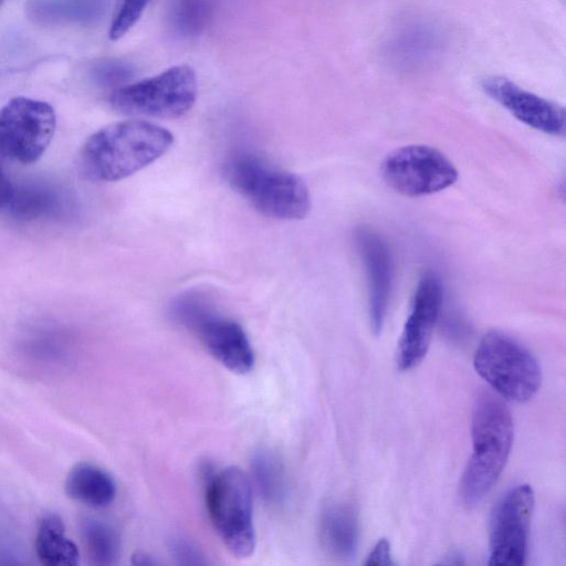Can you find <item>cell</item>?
<instances>
[{
    "label": "cell",
    "mask_w": 566,
    "mask_h": 566,
    "mask_svg": "<svg viewBox=\"0 0 566 566\" xmlns=\"http://www.w3.org/2000/svg\"><path fill=\"white\" fill-rule=\"evenodd\" d=\"M174 144L166 128L142 119L109 124L83 144L78 165L94 181H118L144 169L165 155Z\"/></svg>",
    "instance_id": "obj_1"
},
{
    "label": "cell",
    "mask_w": 566,
    "mask_h": 566,
    "mask_svg": "<svg viewBox=\"0 0 566 566\" xmlns=\"http://www.w3.org/2000/svg\"><path fill=\"white\" fill-rule=\"evenodd\" d=\"M513 437V419L505 402L499 395L481 391L472 409V453L459 484V495L467 507L476 506L497 481Z\"/></svg>",
    "instance_id": "obj_2"
},
{
    "label": "cell",
    "mask_w": 566,
    "mask_h": 566,
    "mask_svg": "<svg viewBox=\"0 0 566 566\" xmlns=\"http://www.w3.org/2000/svg\"><path fill=\"white\" fill-rule=\"evenodd\" d=\"M229 185L262 214L280 220H300L311 209L305 182L295 174L264 158L239 153L224 166Z\"/></svg>",
    "instance_id": "obj_3"
},
{
    "label": "cell",
    "mask_w": 566,
    "mask_h": 566,
    "mask_svg": "<svg viewBox=\"0 0 566 566\" xmlns=\"http://www.w3.org/2000/svg\"><path fill=\"white\" fill-rule=\"evenodd\" d=\"M475 371L503 399L525 402L538 391L542 371L537 359L511 336L491 331L480 340Z\"/></svg>",
    "instance_id": "obj_4"
},
{
    "label": "cell",
    "mask_w": 566,
    "mask_h": 566,
    "mask_svg": "<svg viewBox=\"0 0 566 566\" xmlns=\"http://www.w3.org/2000/svg\"><path fill=\"white\" fill-rule=\"evenodd\" d=\"M171 316L193 333L220 364L237 374L249 373L254 352L242 326L220 313L200 294L188 293L171 306Z\"/></svg>",
    "instance_id": "obj_5"
},
{
    "label": "cell",
    "mask_w": 566,
    "mask_h": 566,
    "mask_svg": "<svg viewBox=\"0 0 566 566\" xmlns=\"http://www.w3.org/2000/svg\"><path fill=\"white\" fill-rule=\"evenodd\" d=\"M209 517L228 551L237 557L250 556L255 547L251 484L237 467L224 468L206 478Z\"/></svg>",
    "instance_id": "obj_6"
},
{
    "label": "cell",
    "mask_w": 566,
    "mask_h": 566,
    "mask_svg": "<svg viewBox=\"0 0 566 566\" xmlns=\"http://www.w3.org/2000/svg\"><path fill=\"white\" fill-rule=\"evenodd\" d=\"M196 97V73L182 64L117 87L109 96V104L124 115L177 118L191 109Z\"/></svg>",
    "instance_id": "obj_7"
},
{
    "label": "cell",
    "mask_w": 566,
    "mask_h": 566,
    "mask_svg": "<svg viewBox=\"0 0 566 566\" xmlns=\"http://www.w3.org/2000/svg\"><path fill=\"white\" fill-rule=\"evenodd\" d=\"M55 127V112L49 103L13 97L0 108V153L21 164L35 163L51 144Z\"/></svg>",
    "instance_id": "obj_8"
},
{
    "label": "cell",
    "mask_w": 566,
    "mask_h": 566,
    "mask_svg": "<svg viewBox=\"0 0 566 566\" xmlns=\"http://www.w3.org/2000/svg\"><path fill=\"white\" fill-rule=\"evenodd\" d=\"M381 176L397 192L421 197L452 186L458 171L440 150L427 145H408L387 155Z\"/></svg>",
    "instance_id": "obj_9"
},
{
    "label": "cell",
    "mask_w": 566,
    "mask_h": 566,
    "mask_svg": "<svg viewBox=\"0 0 566 566\" xmlns=\"http://www.w3.org/2000/svg\"><path fill=\"white\" fill-rule=\"evenodd\" d=\"M534 503V491L528 484L512 488L496 503L490 523V566L525 563Z\"/></svg>",
    "instance_id": "obj_10"
},
{
    "label": "cell",
    "mask_w": 566,
    "mask_h": 566,
    "mask_svg": "<svg viewBox=\"0 0 566 566\" xmlns=\"http://www.w3.org/2000/svg\"><path fill=\"white\" fill-rule=\"evenodd\" d=\"M442 305V286L433 272H426L417 286L398 347L397 366L409 370L424 358Z\"/></svg>",
    "instance_id": "obj_11"
},
{
    "label": "cell",
    "mask_w": 566,
    "mask_h": 566,
    "mask_svg": "<svg viewBox=\"0 0 566 566\" xmlns=\"http://www.w3.org/2000/svg\"><path fill=\"white\" fill-rule=\"evenodd\" d=\"M484 93L527 126L554 136L565 133L564 108L502 76L482 80Z\"/></svg>",
    "instance_id": "obj_12"
},
{
    "label": "cell",
    "mask_w": 566,
    "mask_h": 566,
    "mask_svg": "<svg viewBox=\"0 0 566 566\" xmlns=\"http://www.w3.org/2000/svg\"><path fill=\"white\" fill-rule=\"evenodd\" d=\"M356 242L367 273L370 326L378 334L382 328L390 297L391 256L385 241L370 229L360 228L356 232Z\"/></svg>",
    "instance_id": "obj_13"
},
{
    "label": "cell",
    "mask_w": 566,
    "mask_h": 566,
    "mask_svg": "<svg viewBox=\"0 0 566 566\" xmlns=\"http://www.w3.org/2000/svg\"><path fill=\"white\" fill-rule=\"evenodd\" d=\"M358 516L346 503L327 504L319 518V538L323 547L333 557L350 558L358 545Z\"/></svg>",
    "instance_id": "obj_14"
},
{
    "label": "cell",
    "mask_w": 566,
    "mask_h": 566,
    "mask_svg": "<svg viewBox=\"0 0 566 566\" xmlns=\"http://www.w3.org/2000/svg\"><path fill=\"white\" fill-rule=\"evenodd\" d=\"M65 492L88 506L104 507L114 501L116 483L105 470L91 463H78L66 476Z\"/></svg>",
    "instance_id": "obj_15"
},
{
    "label": "cell",
    "mask_w": 566,
    "mask_h": 566,
    "mask_svg": "<svg viewBox=\"0 0 566 566\" xmlns=\"http://www.w3.org/2000/svg\"><path fill=\"white\" fill-rule=\"evenodd\" d=\"M38 558L49 566H75L80 560L76 545L65 536L62 520L54 514L44 516L35 538Z\"/></svg>",
    "instance_id": "obj_16"
},
{
    "label": "cell",
    "mask_w": 566,
    "mask_h": 566,
    "mask_svg": "<svg viewBox=\"0 0 566 566\" xmlns=\"http://www.w3.org/2000/svg\"><path fill=\"white\" fill-rule=\"evenodd\" d=\"M254 484L262 497L272 504L281 503L287 492L284 465L279 457L269 451H258L251 461Z\"/></svg>",
    "instance_id": "obj_17"
},
{
    "label": "cell",
    "mask_w": 566,
    "mask_h": 566,
    "mask_svg": "<svg viewBox=\"0 0 566 566\" xmlns=\"http://www.w3.org/2000/svg\"><path fill=\"white\" fill-rule=\"evenodd\" d=\"M82 536L93 563L112 565L119 555V537L112 526L103 521L86 518L82 523Z\"/></svg>",
    "instance_id": "obj_18"
},
{
    "label": "cell",
    "mask_w": 566,
    "mask_h": 566,
    "mask_svg": "<svg viewBox=\"0 0 566 566\" xmlns=\"http://www.w3.org/2000/svg\"><path fill=\"white\" fill-rule=\"evenodd\" d=\"M216 0H172L170 22L174 31L181 36L201 33L214 12Z\"/></svg>",
    "instance_id": "obj_19"
},
{
    "label": "cell",
    "mask_w": 566,
    "mask_h": 566,
    "mask_svg": "<svg viewBox=\"0 0 566 566\" xmlns=\"http://www.w3.org/2000/svg\"><path fill=\"white\" fill-rule=\"evenodd\" d=\"M57 203V195L52 189L42 185H29L19 190L14 189L8 207L14 217L30 220L52 212Z\"/></svg>",
    "instance_id": "obj_20"
},
{
    "label": "cell",
    "mask_w": 566,
    "mask_h": 566,
    "mask_svg": "<svg viewBox=\"0 0 566 566\" xmlns=\"http://www.w3.org/2000/svg\"><path fill=\"white\" fill-rule=\"evenodd\" d=\"M411 29L403 31L400 36L396 38L397 41L394 43V49L401 48L403 50H410L407 54V59L403 63L415 65V63L422 62L428 57H431L438 43V36L427 25H410Z\"/></svg>",
    "instance_id": "obj_21"
},
{
    "label": "cell",
    "mask_w": 566,
    "mask_h": 566,
    "mask_svg": "<svg viewBox=\"0 0 566 566\" xmlns=\"http://www.w3.org/2000/svg\"><path fill=\"white\" fill-rule=\"evenodd\" d=\"M151 0H117L109 28V38L117 40L138 21Z\"/></svg>",
    "instance_id": "obj_22"
},
{
    "label": "cell",
    "mask_w": 566,
    "mask_h": 566,
    "mask_svg": "<svg viewBox=\"0 0 566 566\" xmlns=\"http://www.w3.org/2000/svg\"><path fill=\"white\" fill-rule=\"evenodd\" d=\"M169 551L179 564L202 565L208 563L201 551L181 537H175L170 541Z\"/></svg>",
    "instance_id": "obj_23"
},
{
    "label": "cell",
    "mask_w": 566,
    "mask_h": 566,
    "mask_svg": "<svg viewBox=\"0 0 566 566\" xmlns=\"http://www.w3.org/2000/svg\"><path fill=\"white\" fill-rule=\"evenodd\" d=\"M132 69L119 61H107L95 70L96 78L105 85H118L132 76Z\"/></svg>",
    "instance_id": "obj_24"
},
{
    "label": "cell",
    "mask_w": 566,
    "mask_h": 566,
    "mask_svg": "<svg viewBox=\"0 0 566 566\" xmlns=\"http://www.w3.org/2000/svg\"><path fill=\"white\" fill-rule=\"evenodd\" d=\"M365 565H394L390 551V542L387 538L382 537L378 539L373 549L369 552Z\"/></svg>",
    "instance_id": "obj_25"
},
{
    "label": "cell",
    "mask_w": 566,
    "mask_h": 566,
    "mask_svg": "<svg viewBox=\"0 0 566 566\" xmlns=\"http://www.w3.org/2000/svg\"><path fill=\"white\" fill-rule=\"evenodd\" d=\"M14 192L10 180L0 171V209L8 207Z\"/></svg>",
    "instance_id": "obj_26"
},
{
    "label": "cell",
    "mask_w": 566,
    "mask_h": 566,
    "mask_svg": "<svg viewBox=\"0 0 566 566\" xmlns=\"http://www.w3.org/2000/svg\"><path fill=\"white\" fill-rule=\"evenodd\" d=\"M3 0H0V6L2 4Z\"/></svg>",
    "instance_id": "obj_27"
}]
</instances>
